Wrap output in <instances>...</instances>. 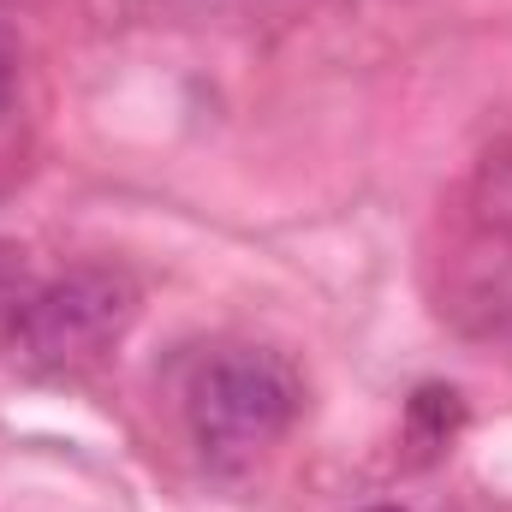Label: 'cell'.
Returning a JSON list of instances; mask_svg holds the SVG:
<instances>
[{
	"label": "cell",
	"mask_w": 512,
	"mask_h": 512,
	"mask_svg": "<svg viewBox=\"0 0 512 512\" xmlns=\"http://www.w3.org/2000/svg\"><path fill=\"white\" fill-rule=\"evenodd\" d=\"M471 215H477L483 233H495V239H507L512 245V143L489 149V155L477 161V179H471Z\"/></svg>",
	"instance_id": "obj_3"
},
{
	"label": "cell",
	"mask_w": 512,
	"mask_h": 512,
	"mask_svg": "<svg viewBox=\"0 0 512 512\" xmlns=\"http://www.w3.org/2000/svg\"><path fill=\"white\" fill-rule=\"evenodd\" d=\"M459 393L453 387H423L411 399V417H405V447H417V459H441L453 429H459Z\"/></svg>",
	"instance_id": "obj_4"
},
{
	"label": "cell",
	"mask_w": 512,
	"mask_h": 512,
	"mask_svg": "<svg viewBox=\"0 0 512 512\" xmlns=\"http://www.w3.org/2000/svg\"><path fill=\"white\" fill-rule=\"evenodd\" d=\"M304 411L298 370L268 346H221L185 387V423L209 465H245L268 453Z\"/></svg>",
	"instance_id": "obj_2"
},
{
	"label": "cell",
	"mask_w": 512,
	"mask_h": 512,
	"mask_svg": "<svg viewBox=\"0 0 512 512\" xmlns=\"http://www.w3.org/2000/svg\"><path fill=\"white\" fill-rule=\"evenodd\" d=\"M137 322V286L120 268H72L24 292L6 316V352L30 376L96 370Z\"/></svg>",
	"instance_id": "obj_1"
},
{
	"label": "cell",
	"mask_w": 512,
	"mask_h": 512,
	"mask_svg": "<svg viewBox=\"0 0 512 512\" xmlns=\"http://www.w3.org/2000/svg\"><path fill=\"white\" fill-rule=\"evenodd\" d=\"M364 512H399V507H364Z\"/></svg>",
	"instance_id": "obj_5"
}]
</instances>
